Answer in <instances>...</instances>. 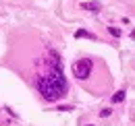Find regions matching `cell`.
<instances>
[{
  "mask_svg": "<svg viewBox=\"0 0 135 126\" xmlns=\"http://www.w3.org/2000/svg\"><path fill=\"white\" fill-rule=\"evenodd\" d=\"M75 37H85V39H94V41H98V35H96V33H89V31H85V29L75 31Z\"/></svg>",
  "mask_w": 135,
  "mask_h": 126,
  "instance_id": "277c9868",
  "label": "cell"
},
{
  "mask_svg": "<svg viewBox=\"0 0 135 126\" xmlns=\"http://www.w3.org/2000/svg\"><path fill=\"white\" fill-rule=\"evenodd\" d=\"M37 91L48 103L62 99L69 91V83L62 75V68H46V72L37 77Z\"/></svg>",
  "mask_w": 135,
  "mask_h": 126,
  "instance_id": "6da1fadb",
  "label": "cell"
},
{
  "mask_svg": "<svg viewBox=\"0 0 135 126\" xmlns=\"http://www.w3.org/2000/svg\"><path fill=\"white\" fill-rule=\"evenodd\" d=\"M110 114H112V110H110V108H104V110H100V118H108Z\"/></svg>",
  "mask_w": 135,
  "mask_h": 126,
  "instance_id": "52a82bcc",
  "label": "cell"
},
{
  "mask_svg": "<svg viewBox=\"0 0 135 126\" xmlns=\"http://www.w3.org/2000/svg\"><path fill=\"white\" fill-rule=\"evenodd\" d=\"M125 97H127V91L120 89V91H117V93L110 97V101H112V103H120V101H125Z\"/></svg>",
  "mask_w": 135,
  "mask_h": 126,
  "instance_id": "5b68a950",
  "label": "cell"
},
{
  "mask_svg": "<svg viewBox=\"0 0 135 126\" xmlns=\"http://www.w3.org/2000/svg\"><path fill=\"white\" fill-rule=\"evenodd\" d=\"M91 68H94V62L89 58H81V60H77V62L73 64V75L79 81H85L91 75Z\"/></svg>",
  "mask_w": 135,
  "mask_h": 126,
  "instance_id": "7a4b0ae2",
  "label": "cell"
},
{
  "mask_svg": "<svg viewBox=\"0 0 135 126\" xmlns=\"http://www.w3.org/2000/svg\"><path fill=\"white\" fill-rule=\"evenodd\" d=\"M85 126H94V124H85Z\"/></svg>",
  "mask_w": 135,
  "mask_h": 126,
  "instance_id": "9c48e42d",
  "label": "cell"
},
{
  "mask_svg": "<svg viewBox=\"0 0 135 126\" xmlns=\"http://www.w3.org/2000/svg\"><path fill=\"white\" fill-rule=\"evenodd\" d=\"M108 33H110V35H114V37H120V35H123V31H120L118 27H108Z\"/></svg>",
  "mask_w": 135,
  "mask_h": 126,
  "instance_id": "8992f818",
  "label": "cell"
},
{
  "mask_svg": "<svg viewBox=\"0 0 135 126\" xmlns=\"http://www.w3.org/2000/svg\"><path fill=\"white\" fill-rule=\"evenodd\" d=\"M81 8H83V10H89V13H94V15H98V13L102 10V4L98 2V0H91V2H83Z\"/></svg>",
  "mask_w": 135,
  "mask_h": 126,
  "instance_id": "3957f363",
  "label": "cell"
},
{
  "mask_svg": "<svg viewBox=\"0 0 135 126\" xmlns=\"http://www.w3.org/2000/svg\"><path fill=\"white\" fill-rule=\"evenodd\" d=\"M58 110H60V112H71V110H73V106H58Z\"/></svg>",
  "mask_w": 135,
  "mask_h": 126,
  "instance_id": "ba28073f",
  "label": "cell"
}]
</instances>
